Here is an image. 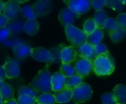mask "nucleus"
Returning a JSON list of instances; mask_svg holds the SVG:
<instances>
[{"instance_id": "nucleus-40", "label": "nucleus", "mask_w": 126, "mask_h": 104, "mask_svg": "<svg viewBox=\"0 0 126 104\" xmlns=\"http://www.w3.org/2000/svg\"><path fill=\"white\" fill-rule=\"evenodd\" d=\"M0 78L2 80L5 81L7 78V75H6V72H5V70L3 67V66H0Z\"/></svg>"}, {"instance_id": "nucleus-35", "label": "nucleus", "mask_w": 126, "mask_h": 104, "mask_svg": "<svg viewBox=\"0 0 126 104\" xmlns=\"http://www.w3.org/2000/svg\"><path fill=\"white\" fill-rule=\"evenodd\" d=\"M94 53H95V56L96 57L99 55L108 53L109 52L107 49V46L104 44L99 43V44H97L94 46Z\"/></svg>"}, {"instance_id": "nucleus-11", "label": "nucleus", "mask_w": 126, "mask_h": 104, "mask_svg": "<svg viewBox=\"0 0 126 104\" xmlns=\"http://www.w3.org/2000/svg\"><path fill=\"white\" fill-rule=\"evenodd\" d=\"M77 51L73 46H64L61 51V61L62 64H71L76 61Z\"/></svg>"}, {"instance_id": "nucleus-27", "label": "nucleus", "mask_w": 126, "mask_h": 104, "mask_svg": "<svg viewBox=\"0 0 126 104\" xmlns=\"http://www.w3.org/2000/svg\"><path fill=\"white\" fill-rule=\"evenodd\" d=\"M96 28H97V24L94 19H89L86 20L83 25V30L88 35L91 34L93 32H94Z\"/></svg>"}, {"instance_id": "nucleus-32", "label": "nucleus", "mask_w": 126, "mask_h": 104, "mask_svg": "<svg viewBox=\"0 0 126 104\" xmlns=\"http://www.w3.org/2000/svg\"><path fill=\"white\" fill-rule=\"evenodd\" d=\"M101 100H102V104H116L117 103V101L116 100V97L113 93V94L110 92L104 93L102 95Z\"/></svg>"}, {"instance_id": "nucleus-21", "label": "nucleus", "mask_w": 126, "mask_h": 104, "mask_svg": "<svg viewBox=\"0 0 126 104\" xmlns=\"http://www.w3.org/2000/svg\"><path fill=\"white\" fill-rule=\"evenodd\" d=\"M109 36L113 42H119L126 36V30L122 28H117L113 30H109Z\"/></svg>"}, {"instance_id": "nucleus-9", "label": "nucleus", "mask_w": 126, "mask_h": 104, "mask_svg": "<svg viewBox=\"0 0 126 104\" xmlns=\"http://www.w3.org/2000/svg\"><path fill=\"white\" fill-rule=\"evenodd\" d=\"M2 11L3 14L9 20H14L21 13V8L19 2L15 0H11L4 3Z\"/></svg>"}, {"instance_id": "nucleus-42", "label": "nucleus", "mask_w": 126, "mask_h": 104, "mask_svg": "<svg viewBox=\"0 0 126 104\" xmlns=\"http://www.w3.org/2000/svg\"><path fill=\"white\" fill-rule=\"evenodd\" d=\"M3 6H4V3L2 0H0V13H1L3 11Z\"/></svg>"}, {"instance_id": "nucleus-36", "label": "nucleus", "mask_w": 126, "mask_h": 104, "mask_svg": "<svg viewBox=\"0 0 126 104\" xmlns=\"http://www.w3.org/2000/svg\"><path fill=\"white\" fill-rule=\"evenodd\" d=\"M116 21L119 27L125 29L126 30V13L119 14L116 19Z\"/></svg>"}, {"instance_id": "nucleus-14", "label": "nucleus", "mask_w": 126, "mask_h": 104, "mask_svg": "<svg viewBox=\"0 0 126 104\" xmlns=\"http://www.w3.org/2000/svg\"><path fill=\"white\" fill-rule=\"evenodd\" d=\"M51 86L53 92H58L60 89L65 87L66 78L60 72H55L51 77Z\"/></svg>"}, {"instance_id": "nucleus-12", "label": "nucleus", "mask_w": 126, "mask_h": 104, "mask_svg": "<svg viewBox=\"0 0 126 104\" xmlns=\"http://www.w3.org/2000/svg\"><path fill=\"white\" fill-rule=\"evenodd\" d=\"M77 54L79 57L94 61L96 58L94 53V46L88 42H85L77 47Z\"/></svg>"}, {"instance_id": "nucleus-48", "label": "nucleus", "mask_w": 126, "mask_h": 104, "mask_svg": "<svg viewBox=\"0 0 126 104\" xmlns=\"http://www.w3.org/2000/svg\"><path fill=\"white\" fill-rule=\"evenodd\" d=\"M116 104H122V103H117Z\"/></svg>"}, {"instance_id": "nucleus-23", "label": "nucleus", "mask_w": 126, "mask_h": 104, "mask_svg": "<svg viewBox=\"0 0 126 104\" xmlns=\"http://www.w3.org/2000/svg\"><path fill=\"white\" fill-rule=\"evenodd\" d=\"M24 24L22 22L19 20H15L12 21L11 22H9L8 24L6 26V28L11 33H19L22 30H23Z\"/></svg>"}, {"instance_id": "nucleus-39", "label": "nucleus", "mask_w": 126, "mask_h": 104, "mask_svg": "<svg viewBox=\"0 0 126 104\" xmlns=\"http://www.w3.org/2000/svg\"><path fill=\"white\" fill-rule=\"evenodd\" d=\"M9 21L10 20L4 14H0V28L6 27L9 23Z\"/></svg>"}, {"instance_id": "nucleus-15", "label": "nucleus", "mask_w": 126, "mask_h": 104, "mask_svg": "<svg viewBox=\"0 0 126 104\" xmlns=\"http://www.w3.org/2000/svg\"><path fill=\"white\" fill-rule=\"evenodd\" d=\"M7 78L9 79L11 78H17L19 75L20 70H19V67L17 62H16L14 60H10L8 61L3 66Z\"/></svg>"}, {"instance_id": "nucleus-31", "label": "nucleus", "mask_w": 126, "mask_h": 104, "mask_svg": "<svg viewBox=\"0 0 126 104\" xmlns=\"http://www.w3.org/2000/svg\"><path fill=\"white\" fill-rule=\"evenodd\" d=\"M21 13L25 18L27 19H35L36 18L32 6L30 5H25L21 8Z\"/></svg>"}, {"instance_id": "nucleus-26", "label": "nucleus", "mask_w": 126, "mask_h": 104, "mask_svg": "<svg viewBox=\"0 0 126 104\" xmlns=\"http://www.w3.org/2000/svg\"><path fill=\"white\" fill-rule=\"evenodd\" d=\"M82 80H83V77H82L81 75L78 74H76L70 78H68V79L66 80L65 86L74 89V87H76L77 86L82 83Z\"/></svg>"}, {"instance_id": "nucleus-8", "label": "nucleus", "mask_w": 126, "mask_h": 104, "mask_svg": "<svg viewBox=\"0 0 126 104\" xmlns=\"http://www.w3.org/2000/svg\"><path fill=\"white\" fill-rule=\"evenodd\" d=\"M52 7L51 0H37L32 5V9L36 17H43L51 11Z\"/></svg>"}, {"instance_id": "nucleus-2", "label": "nucleus", "mask_w": 126, "mask_h": 104, "mask_svg": "<svg viewBox=\"0 0 126 104\" xmlns=\"http://www.w3.org/2000/svg\"><path fill=\"white\" fill-rule=\"evenodd\" d=\"M48 67L49 65H47L43 69L39 70L30 83V86L38 92L50 93L53 91L51 86L52 75L48 71Z\"/></svg>"}, {"instance_id": "nucleus-37", "label": "nucleus", "mask_w": 126, "mask_h": 104, "mask_svg": "<svg viewBox=\"0 0 126 104\" xmlns=\"http://www.w3.org/2000/svg\"><path fill=\"white\" fill-rule=\"evenodd\" d=\"M91 5L94 10L99 11L101 10L104 6H105L106 0H91Z\"/></svg>"}, {"instance_id": "nucleus-43", "label": "nucleus", "mask_w": 126, "mask_h": 104, "mask_svg": "<svg viewBox=\"0 0 126 104\" xmlns=\"http://www.w3.org/2000/svg\"><path fill=\"white\" fill-rule=\"evenodd\" d=\"M15 1H16L19 4H24V3L27 2L28 1H29V0H15Z\"/></svg>"}, {"instance_id": "nucleus-41", "label": "nucleus", "mask_w": 126, "mask_h": 104, "mask_svg": "<svg viewBox=\"0 0 126 104\" xmlns=\"http://www.w3.org/2000/svg\"><path fill=\"white\" fill-rule=\"evenodd\" d=\"M3 104H19L18 103V101H16L15 99H11V100H8L5 102L3 103Z\"/></svg>"}, {"instance_id": "nucleus-28", "label": "nucleus", "mask_w": 126, "mask_h": 104, "mask_svg": "<svg viewBox=\"0 0 126 104\" xmlns=\"http://www.w3.org/2000/svg\"><path fill=\"white\" fill-rule=\"evenodd\" d=\"M18 94H19V96L22 95V94H28V95H29L32 97H34L36 99L39 97L37 91H36L31 86L29 87V86H21L18 89Z\"/></svg>"}, {"instance_id": "nucleus-16", "label": "nucleus", "mask_w": 126, "mask_h": 104, "mask_svg": "<svg viewBox=\"0 0 126 104\" xmlns=\"http://www.w3.org/2000/svg\"><path fill=\"white\" fill-rule=\"evenodd\" d=\"M31 49L32 48L29 45L22 43L17 46H16L15 48H14V52L17 58L24 59L28 57L29 56H31Z\"/></svg>"}, {"instance_id": "nucleus-24", "label": "nucleus", "mask_w": 126, "mask_h": 104, "mask_svg": "<svg viewBox=\"0 0 126 104\" xmlns=\"http://www.w3.org/2000/svg\"><path fill=\"white\" fill-rule=\"evenodd\" d=\"M59 72L65 78H70L75 75L76 69L75 67L71 66L70 64H62L60 66Z\"/></svg>"}, {"instance_id": "nucleus-22", "label": "nucleus", "mask_w": 126, "mask_h": 104, "mask_svg": "<svg viewBox=\"0 0 126 104\" xmlns=\"http://www.w3.org/2000/svg\"><path fill=\"white\" fill-rule=\"evenodd\" d=\"M37 104H56V97L53 94L46 92L42 93L36 98Z\"/></svg>"}, {"instance_id": "nucleus-29", "label": "nucleus", "mask_w": 126, "mask_h": 104, "mask_svg": "<svg viewBox=\"0 0 126 104\" xmlns=\"http://www.w3.org/2000/svg\"><path fill=\"white\" fill-rule=\"evenodd\" d=\"M105 6L116 12H119L122 11L124 4L122 2L121 0H106Z\"/></svg>"}, {"instance_id": "nucleus-34", "label": "nucleus", "mask_w": 126, "mask_h": 104, "mask_svg": "<svg viewBox=\"0 0 126 104\" xmlns=\"http://www.w3.org/2000/svg\"><path fill=\"white\" fill-rule=\"evenodd\" d=\"M63 47L64 46H62V45H59L50 50L53 59V63H57L61 60V51Z\"/></svg>"}, {"instance_id": "nucleus-38", "label": "nucleus", "mask_w": 126, "mask_h": 104, "mask_svg": "<svg viewBox=\"0 0 126 104\" xmlns=\"http://www.w3.org/2000/svg\"><path fill=\"white\" fill-rule=\"evenodd\" d=\"M12 33L6 28H0V43L5 42Z\"/></svg>"}, {"instance_id": "nucleus-1", "label": "nucleus", "mask_w": 126, "mask_h": 104, "mask_svg": "<svg viewBox=\"0 0 126 104\" xmlns=\"http://www.w3.org/2000/svg\"><path fill=\"white\" fill-rule=\"evenodd\" d=\"M114 69V61L109 53L99 55L93 61V70L98 76L111 75Z\"/></svg>"}, {"instance_id": "nucleus-33", "label": "nucleus", "mask_w": 126, "mask_h": 104, "mask_svg": "<svg viewBox=\"0 0 126 104\" xmlns=\"http://www.w3.org/2000/svg\"><path fill=\"white\" fill-rule=\"evenodd\" d=\"M19 104H37L36 99L28 94H22L18 97Z\"/></svg>"}, {"instance_id": "nucleus-4", "label": "nucleus", "mask_w": 126, "mask_h": 104, "mask_svg": "<svg viewBox=\"0 0 126 104\" xmlns=\"http://www.w3.org/2000/svg\"><path fill=\"white\" fill-rule=\"evenodd\" d=\"M93 90L86 83H81L73 89V100L74 104L83 103L91 97Z\"/></svg>"}, {"instance_id": "nucleus-25", "label": "nucleus", "mask_w": 126, "mask_h": 104, "mask_svg": "<svg viewBox=\"0 0 126 104\" xmlns=\"http://www.w3.org/2000/svg\"><path fill=\"white\" fill-rule=\"evenodd\" d=\"M107 18H108V16L105 10L101 9V10L96 11L94 19L97 24V28L102 29V25Z\"/></svg>"}, {"instance_id": "nucleus-17", "label": "nucleus", "mask_w": 126, "mask_h": 104, "mask_svg": "<svg viewBox=\"0 0 126 104\" xmlns=\"http://www.w3.org/2000/svg\"><path fill=\"white\" fill-rule=\"evenodd\" d=\"M113 92L117 103L126 104V86L124 84H117Z\"/></svg>"}, {"instance_id": "nucleus-47", "label": "nucleus", "mask_w": 126, "mask_h": 104, "mask_svg": "<svg viewBox=\"0 0 126 104\" xmlns=\"http://www.w3.org/2000/svg\"><path fill=\"white\" fill-rule=\"evenodd\" d=\"M68 0H63V2H65V4L67 3V2H68Z\"/></svg>"}, {"instance_id": "nucleus-20", "label": "nucleus", "mask_w": 126, "mask_h": 104, "mask_svg": "<svg viewBox=\"0 0 126 104\" xmlns=\"http://www.w3.org/2000/svg\"><path fill=\"white\" fill-rule=\"evenodd\" d=\"M0 93H1L4 102L13 99L14 96V89L8 84V83H3L2 86L0 87Z\"/></svg>"}, {"instance_id": "nucleus-10", "label": "nucleus", "mask_w": 126, "mask_h": 104, "mask_svg": "<svg viewBox=\"0 0 126 104\" xmlns=\"http://www.w3.org/2000/svg\"><path fill=\"white\" fill-rule=\"evenodd\" d=\"M74 67L76 73L84 78L93 69V61L79 57V58L77 60Z\"/></svg>"}, {"instance_id": "nucleus-13", "label": "nucleus", "mask_w": 126, "mask_h": 104, "mask_svg": "<svg viewBox=\"0 0 126 104\" xmlns=\"http://www.w3.org/2000/svg\"><path fill=\"white\" fill-rule=\"evenodd\" d=\"M73 89L69 87H64L56 92L54 96L57 103H68L73 99Z\"/></svg>"}, {"instance_id": "nucleus-46", "label": "nucleus", "mask_w": 126, "mask_h": 104, "mask_svg": "<svg viewBox=\"0 0 126 104\" xmlns=\"http://www.w3.org/2000/svg\"><path fill=\"white\" fill-rule=\"evenodd\" d=\"M121 1L124 5H126V0H121Z\"/></svg>"}, {"instance_id": "nucleus-7", "label": "nucleus", "mask_w": 126, "mask_h": 104, "mask_svg": "<svg viewBox=\"0 0 126 104\" xmlns=\"http://www.w3.org/2000/svg\"><path fill=\"white\" fill-rule=\"evenodd\" d=\"M79 17V15L72 11L68 7L63 8L60 10L59 13V19L62 25L65 28L73 25L75 21Z\"/></svg>"}, {"instance_id": "nucleus-5", "label": "nucleus", "mask_w": 126, "mask_h": 104, "mask_svg": "<svg viewBox=\"0 0 126 104\" xmlns=\"http://www.w3.org/2000/svg\"><path fill=\"white\" fill-rule=\"evenodd\" d=\"M31 56L38 61L46 63L47 65H50L53 63V59L50 50H48L43 47L32 48Z\"/></svg>"}, {"instance_id": "nucleus-19", "label": "nucleus", "mask_w": 126, "mask_h": 104, "mask_svg": "<svg viewBox=\"0 0 126 104\" xmlns=\"http://www.w3.org/2000/svg\"><path fill=\"white\" fill-rule=\"evenodd\" d=\"M39 29V24L36 19H28L24 24L23 30L30 35H34L36 34Z\"/></svg>"}, {"instance_id": "nucleus-45", "label": "nucleus", "mask_w": 126, "mask_h": 104, "mask_svg": "<svg viewBox=\"0 0 126 104\" xmlns=\"http://www.w3.org/2000/svg\"><path fill=\"white\" fill-rule=\"evenodd\" d=\"M3 83H4V81H3V80H2L1 78H0V87L2 86V85L3 84Z\"/></svg>"}, {"instance_id": "nucleus-30", "label": "nucleus", "mask_w": 126, "mask_h": 104, "mask_svg": "<svg viewBox=\"0 0 126 104\" xmlns=\"http://www.w3.org/2000/svg\"><path fill=\"white\" fill-rule=\"evenodd\" d=\"M119 28L117 24H116V21L115 19L113 18H110V17H108L105 22H103L102 25V30H113Z\"/></svg>"}, {"instance_id": "nucleus-18", "label": "nucleus", "mask_w": 126, "mask_h": 104, "mask_svg": "<svg viewBox=\"0 0 126 104\" xmlns=\"http://www.w3.org/2000/svg\"><path fill=\"white\" fill-rule=\"evenodd\" d=\"M103 38H104V33L102 30L99 28H96L94 32H93L91 34L88 35L86 42L95 46L96 45L101 43Z\"/></svg>"}, {"instance_id": "nucleus-44", "label": "nucleus", "mask_w": 126, "mask_h": 104, "mask_svg": "<svg viewBox=\"0 0 126 104\" xmlns=\"http://www.w3.org/2000/svg\"><path fill=\"white\" fill-rule=\"evenodd\" d=\"M0 104H3V97H2L1 93H0Z\"/></svg>"}, {"instance_id": "nucleus-3", "label": "nucleus", "mask_w": 126, "mask_h": 104, "mask_svg": "<svg viewBox=\"0 0 126 104\" xmlns=\"http://www.w3.org/2000/svg\"><path fill=\"white\" fill-rule=\"evenodd\" d=\"M65 31L68 40L74 47L77 48L79 45L87 41L88 35L84 32V30H81L74 25L65 27Z\"/></svg>"}, {"instance_id": "nucleus-6", "label": "nucleus", "mask_w": 126, "mask_h": 104, "mask_svg": "<svg viewBox=\"0 0 126 104\" xmlns=\"http://www.w3.org/2000/svg\"><path fill=\"white\" fill-rule=\"evenodd\" d=\"M91 1V0H68L66 5L72 11L80 16L86 13L90 10Z\"/></svg>"}]
</instances>
